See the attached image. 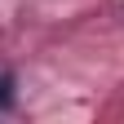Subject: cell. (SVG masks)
Segmentation results:
<instances>
[{
	"mask_svg": "<svg viewBox=\"0 0 124 124\" xmlns=\"http://www.w3.org/2000/svg\"><path fill=\"white\" fill-rule=\"evenodd\" d=\"M13 102V75L5 71V75H0V106H9Z\"/></svg>",
	"mask_w": 124,
	"mask_h": 124,
	"instance_id": "6da1fadb",
	"label": "cell"
}]
</instances>
